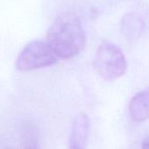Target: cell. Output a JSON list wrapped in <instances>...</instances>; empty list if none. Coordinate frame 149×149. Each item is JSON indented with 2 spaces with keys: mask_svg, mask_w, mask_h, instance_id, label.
<instances>
[{
  "mask_svg": "<svg viewBox=\"0 0 149 149\" xmlns=\"http://www.w3.org/2000/svg\"><path fill=\"white\" fill-rule=\"evenodd\" d=\"M46 42L58 58L69 59L79 54L86 42L79 18L73 12H63L51 25Z\"/></svg>",
  "mask_w": 149,
  "mask_h": 149,
  "instance_id": "obj_1",
  "label": "cell"
},
{
  "mask_svg": "<svg viewBox=\"0 0 149 149\" xmlns=\"http://www.w3.org/2000/svg\"><path fill=\"white\" fill-rule=\"evenodd\" d=\"M93 68L102 79L112 82L124 76L127 68V61L124 53L117 45L105 41L96 50Z\"/></svg>",
  "mask_w": 149,
  "mask_h": 149,
  "instance_id": "obj_2",
  "label": "cell"
},
{
  "mask_svg": "<svg viewBox=\"0 0 149 149\" xmlns=\"http://www.w3.org/2000/svg\"><path fill=\"white\" fill-rule=\"evenodd\" d=\"M58 58L47 42L34 40L26 45L20 52L16 61V68L19 71L43 68L55 64Z\"/></svg>",
  "mask_w": 149,
  "mask_h": 149,
  "instance_id": "obj_3",
  "label": "cell"
},
{
  "mask_svg": "<svg viewBox=\"0 0 149 149\" xmlns=\"http://www.w3.org/2000/svg\"><path fill=\"white\" fill-rule=\"evenodd\" d=\"M90 119L88 116L84 113H79L74 119L70 140L69 148H85L90 135Z\"/></svg>",
  "mask_w": 149,
  "mask_h": 149,
  "instance_id": "obj_4",
  "label": "cell"
},
{
  "mask_svg": "<svg viewBox=\"0 0 149 149\" xmlns=\"http://www.w3.org/2000/svg\"><path fill=\"white\" fill-rule=\"evenodd\" d=\"M128 112L135 122H143L149 119V88L140 91L130 100Z\"/></svg>",
  "mask_w": 149,
  "mask_h": 149,
  "instance_id": "obj_5",
  "label": "cell"
},
{
  "mask_svg": "<svg viewBox=\"0 0 149 149\" xmlns=\"http://www.w3.org/2000/svg\"><path fill=\"white\" fill-rule=\"evenodd\" d=\"M145 28V23L140 14L130 12L123 16L120 21V30L129 40L138 39Z\"/></svg>",
  "mask_w": 149,
  "mask_h": 149,
  "instance_id": "obj_6",
  "label": "cell"
},
{
  "mask_svg": "<svg viewBox=\"0 0 149 149\" xmlns=\"http://www.w3.org/2000/svg\"><path fill=\"white\" fill-rule=\"evenodd\" d=\"M23 149H40L38 146V133L33 126H27L22 134Z\"/></svg>",
  "mask_w": 149,
  "mask_h": 149,
  "instance_id": "obj_7",
  "label": "cell"
},
{
  "mask_svg": "<svg viewBox=\"0 0 149 149\" xmlns=\"http://www.w3.org/2000/svg\"><path fill=\"white\" fill-rule=\"evenodd\" d=\"M141 149H149V136L143 140L141 143Z\"/></svg>",
  "mask_w": 149,
  "mask_h": 149,
  "instance_id": "obj_8",
  "label": "cell"
},
{
  "mask_svg": "<svg viewBox=\"0 0 149 149\" xmlns=\"http://www.w3.org/2000/svg\"><path fill=\"white\" fill-rule=\"evenodd\" d=\"M73 149H85V148H73Z\"/></svg>",
  "mask_w": 149,
  "mask_h": 149,
  "instance_id": "obj_9",
  "label": "cell"
}]
</instances>
